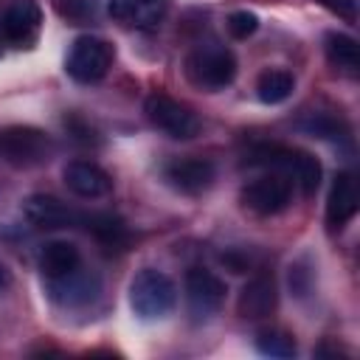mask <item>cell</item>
<instances>
[{
    "instance_id": "cell-9",
    "label": "cell",
    "mask_w": 360,
    "mask_h": 360,
    "mask_svg": "<svg viewBox=\"0 0 360 360\" xmlns=\"http://www.w3.org/2000/svg\"><path fill=\"white\" fill-rule=\"evenodd\" d=\"M22 214L25 219L39 228V231H59V228H73L79 225L82 214L73 211L68 202H62L59 197H51V194H31L25 202H22Z\"/></svg>"
},
{
    "instance_id": "cell-10",
    "label": "cell",
    "mask_w": 360,
    "mask_h": 360,
    "mask_svg": "<svg viewBox=\"0 0 360 360\" xmlns=\"http://www.w3.org/2000/svg\"><path fill=\"white\" fill-rule=\"evenodd\" d=\"M163 177L180 194H202V191L211 188V183L217 177V169L205 158H177V160L166 163Z\"/></svg>"
},
{
    "instance_id": "cell-26",
    "label": "cell",
    "mask_w": 360,
    "mask_h": 360,
    "mask_svg": "<svg viewBox=\"0 0 360 360\" xmlns=\"http://www.w3.org/2000/svg\"><path fill=\"white\" fill-rule=\"evenodd\" d=\"M222 264L231 273H245L250 267V256L248 253H239V250H228V253H222Z\"/></svg>"
},
{
    "instance_id": "cell-3",
    "label": "cell",
    "mask_w": 360,
    "mask_h": 360,
    "mask_svg": "<svg viewBox=\"0 0 360 360\" xmlns=\"http://www.w3.org/2000/svg\"><path fill=\"white\" fill-rule=\"evenodd\" d=\"M250 163L256 166H267L278 174H284L287 180L295 177L298 188L304 197H312L321 186V163L318 158H312L309 152L301 149H290V146H259L250 155Z\"/></svg>"
},
{
    "instance_id": "cell-12",
    "label": "cell",
    "mask_w": 360,
    "mask_h": 360,
    "mask_svg": "<svg viewBox=\"0 0 360 360\" xmlns=\"http://www.w3.org/2000/svg\"><path fill=\"white\" fill-rule=\"evenodd\" d=\"M62 177H65V186L76 197H82V200H98V197H107L112 191V177L101 166H96L90 160H73V163H68L65 172H62Z\"/></svg>"
},
{
    "instance_id": "cell-24",
    "label": "cell",
    "mask_w": 360,
    "mask_h": 360,
    "mask_svg": "<svg viewBox=\"0 0 360 360\" xmlns=\"http://www.w3.org/2000/svg\"><path fill=\"white\" fill-rule=\"evenodd\" d=\"M309 281H312V270H307L304 262H295V264L290 267V290H292L298 298H304V295L309 292Z\"/></svg>"
},
{
    "instance_id": "cell-8",
    "label": "cell",
    "mask_w": 360,
    "mask_h": 360,
    "mask_svg": "<svg viewBox=\"0 0 360 360\" xmlns=\"http://www.w3.org/2000/svg\"><path fill=\"white\" fill-rule=\"evenodd\" d=\"M225 292H228L225 278H219L217 273L205 267H191L186 273V298L194 321H208L222 307Z\"/></svg>"
},
{
    "instance_id": "cell-25",
    "label": "cell",
    "mask_w": 360,
    "mask_h": 360,
    "mask_svg": "<svg viewBox=\"0 0 360 360\" xmlns=\"http://www.w3.org/2000/svg\"><path fill=\"white\" fill-rule=\"evenodd\" d=\"M321 6H326L332 14H338V17H343V20H349V22H354L357 20V0H318Z\"/></svg>"
},
{
    "instance_id": "cell-6",
    "label": "cell",
    "mask_w": 360,
    "mask_h": 360,
    "mask_svg": "<svg viewBox=\"0 0 360 360\" xmlns=\"http://www.w3.org/2000/svg\"><path fill=\"white\" fill-rule=\"evenodd\" d=\"M143 112H146L149 124L158 127L160 132H166L169 138L188 141L200 132V118L186 104H180L177 98H172L166 93H149L143 101Z\"/></svg>"
},
{
    "instance_id": "cell-23",
    "label": "cell",
    "mask_w": 360,
    "mask_h": 360,
    "mask_svg": "<svg viewBox=\"0 0 360 360\" xmlns=\"http://www.w3.org/2000/svg\"><path fill=\"white\" fill-rule=\"evenodd\" d=\"M256 28H259V17L253 11H233L228 17V31L236 39H248L250 34H256Z\"/></svg>"
},
{
    "instance_id": "cell-28",
    "label": "cell",
    "mask_w": 360,
    "mask_h": 360,
    "mask_svg": "<svg viewBox=\"0 0 360 360\" xmlns=\"http://www.w3.org/2000/svg\"><path fill=\"white\" fill-rule=\"evenodd\" d=\"M8 284H11V276H8V270H6L3 264H0V292H3V290H6Z\"/></svg>"
},
{
    "instance_id": "cell-18",
    "label": "cell",
    "mask_w": 360,
    "mask_h": 360,
    "mask_svg": "<svg viewBox=\"0 0 360 360\" xmlns=\"http://www.w3.org/2000/svg\"><path fill=\"white\" fill-rule=\"evenodd\" d=\"M292 90H295V76L284 68H267L256 79V96L264 104H281L292 96Z\"/></svg>"
},
{
    "instance_id": "cell-22",
    "label": "cell",
    "mask_w": 360,
    "mask_h": 360,
    "mask_svg": "<svg viewBox=\"0 0 360 360\" xmlns=\"http://www.w3.org/2000/svg\"><path fill=\"white\" fill-rule=\"evenodd\" d=\"M256 349L267 357H292L295 354V340L284 329H262L256 335Z\"/></svg>"
},
{
    "instance_id": "cell-27",
    "label": "cell",
    "mask_w": 360,
    "mask_h": 360,
    "mask_svg": "<svg viewBox=\"0 0 360 360\" xmlns=\"http://www.w3.org/2000/svg\"><path fill=\"white\" fill-rule=\"evenodd\" d=\"M65 127H68V129H70V132H73L79 141H84V143H90V141H93V129H90V127H84L79 115H70V118H65Z\"/></svg>"
},
{
    "instance_id": "cell-15",
    "label": "cell",
    "mask_w": 360,
    "mask_h": 360,
    "mask_svg": "<svg viewBox=\"0 0 360 360\" xmlns=\"http://www.w3.org/2000/svg\"><path fill=\"white\" fill-rule=\"evenodd\" d=\"M357 180L349 172H340L332 180L329 188V200H326V228L329 231H340L354 214H357Z\"/></svg>"
},
{
    "instance_id": "cell-16",
    "label": "cell",
    "mask_w": 360,
    "mask_h": 360,
    "mask_svg": "<svg viewBox=\"0 0 360 360\" xmlns=\"http://www.w3.org/2000/svg\"><path fill=\"white\" fill-rule=\"evenodd\" d=\"M276 301H278V290H276V278L270 273H262V276H253L242 292H239V301H236V309L242 318H250V321H259V318H267L273 309H276Z\"/></svg>"
},
{
    "instance_id": "cell-21",
    "label": "cell",
    "mask_w": 360,
    "mask_h": 360,
    "mask_svg": "<svg viewBox=\"0 0 360 360\" xmlns=\"http://www.w3.org/2000/svg\"><path fill=\"white\" fill-rule=\"evenodd\" d=\"M301 127L315 135V138H323V141H349V129L343 121H338L335 115H326V112H312L307 121H301Z\"/></svg>"
},
{
    "instance_id": "cell-7",
    "label": "cell",
    "mask_w": 360,
    "mask_h": 360,
    "mask_svg": "<svg viewBox=\"0 0 360 360\" xmlns=\"http://www.w3.org/2000/svg\"><path fill=\"white\" fill-rule=\"evenodd\" d=\"M239 200H242V205L248 211H253L259 217H273V214H281L290 205V200H292V183L284 174H278V172L262 174V177L250 180L242 188Z\"/></svg>"
},
{
    "instance_id": "cell-13",
    "label": "cell",
    "mask_w": 360,
    "mask_h": 360,
    "mask_svg": "<svg viewBox=\"0 0 360 360\" xmlns=\"http://www.w3.org/2000/svg\"><path fill=\"white\" fill-rule=\"evenodd\" d=\"M107 11L115 22L127 28H158L169 11V0H110Z\"/></svg>"
},
{
    "instance_id": "cell-19",
    "label": "cell",
    "mask_w": 360,
    "mask_h": 360,
    "mask_svg": "<svg viewBox=\"0 0 360 360\" xmlns=\"http://www.w3.org/2000/svg\"><path fill=\"white\" fill-rule=\"evenodd\" d=\"M79 222H82V225L87 228V233H93L96 242H101L104 248H121V245L127 242V225H124V219L115 217V214H107V211H101V214H82Z\"/></svg>"
},
{
    "instance_id": "cell-11",
    "label": "cell",
    "mask_w": 360,
    "mask_h": 360,
    "mask_svg": "<svg viewBox=\"0 0 360 360\" xmlns=\"http://www.w3.org/2000/svg\"><path fill=\"white\" fill-rule=\"evenodd\" d=\"M98 278L93 273H84L82 267L65 273V276H56V278H48V295L62 304V307H82V304H90L96 295H98Z\"/></svg>"
},
{
    "instance_id": "cell-17",
    "label": "cell",
    "mask_w": 360,
    "mask_h": 360,
    "mask_svg": "<svg viewBox=\"0 0 360 360\" xmlns=\"http://www.w3.org/2000/svg\"><path fill=\"white\" fill-rule=\"evenodd\" d=\"M39 267L48 278H56V276H65L76 267H82V253L73 242H65V239H53V242H45L42 250H39Z\"/></svg>"
},
{
    "instance_id": "cell-2",
    "label": "cell",
    "mask_w": 360,
    "mask_h": 360,
    "mask_svg": "<svg viewBox=\"0 0 360 360\" xmlns=\"http://www.w3.org/2000/svg\"><path fill=\"white\" fill-rule=\"evenodd\" d=\"M174 301H177L174 281L155 267H143L129 281V307L141 321L166 318L174 309Z\"/></svg>"
},
{
    "instance_id": "cell-5",
    "label": "cell",
    "mask_w": 360,
    "mask_h": 360,
    "mask_svg": "<svg viewBox=\"0 0 360 360\" xmlns=\"http://www.w3.org/2000/svg\"><path fill=\"white\" fill-rule=\"evenodd\" d=\"M51 152H53V141L37 127L17 124V127H6L0 132V155L11 166H22V169L39 166L51 158Z\"/></svg>"
},
{
    "instance_id": "cell-1",
    "label": "cell",
    "mask_w": 360,
    "mask_h": 360,
    "mask_svg": "<svg viewBox=\"0 0 360 360\" xmlns=\"http://www.w3.org/2000/svg\"><path fill=\"white\" fill-rule=\"evenodd\" d=\"M183 70L194 87L217 93V90H225L236 79V56L219 42H205V45H197L186 56Z\"/></svg>"
},
{
    "instance_id": "cell-20",
    "label": "cell",
    "mask_w": 360,
    "mask_h": 360,
    "mask_svg": "<svg viewBox=\"0 0 360 360\" xmlns=\"http://www.w3.org/2000/svg\"><path fill=\"white\" fill-rule=\"evenodd\" d=\"M323 48H326V56L335 68L346 70V73H357L360 68V53H357V39L343 34V31H329L326 39H323Z\"/></svg>"
},
{
    "instance_id": "cell-14",
    "label": "cell",
    "mask_w": 360,
    "mask_h": 360,
    "mask_svg": "<svg viewBox=\"0 0 360 360\" xmlns=\"http://www.w3.org/2000/svg\"><path fill=\"white\" fill-rule=\"evenodd\" d=\"M3 34L14 45H31L42 25V11L34 0H14L3 14Z\"/></svg>"
},
{
    "instance_id": "cell-4",
    "label": "cell",
    "mask_w": 360,
    "mask_h": 360,
    "mask_svg": "<svg viewBox=\"0 0 360 360\" xmlns=\"http://www.w3.org/2000/svg\"><path fill=\"white\" fill-rule=\"evenodd\" d=\"M112 56H115V51L107 39L87 34L70 45L65 70L70 79H76L82 84H93V82H101L107 76V70L112 68Z\"/></svg>"
}]
</instances>
